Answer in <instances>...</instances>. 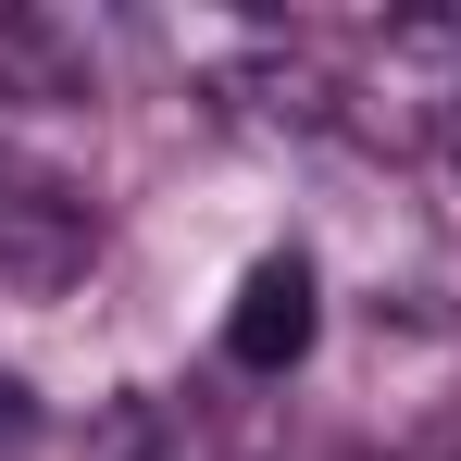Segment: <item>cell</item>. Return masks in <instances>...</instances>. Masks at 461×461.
I'll use <instances>...</instances> for the list:
<instances>
[{"instance_id": "1", "label": "cell", "mask_w": 461, "mask_h": 461, "mask_svg": "<svg viewBox=\"0 0 461 461\" xmlns=\"http://www.w3.org/2000/svg\"><path fill=\"white\" fill-rule=\"evenodd\" d=\"M87 249H100V212H87L63 175H38V162L0 150V275L13 287H76Z\"/></svg>"}, {"instance_id": "2", "label": "cell", "mask_w": 461, "mask_h": 461, "mask_svg": "<svg viewBox=\"0 0 461 461\" xmlns=\"http://www.w3.org/2000/svg\"><path fill=\"white\" fill-rule=\"evenodd\" d=\"M312 337H324V287H312V249H262L225 300V362L237 375H300Z\"/></svg>"}, {"instance_id": "3", "label": "cell", "mask_w": 461, "mask_h": 461, "mask_svg": "<svg viewBox=\"0 0 461 461\" xmlns=\"http://www.w3.org/2000/svg\"><path fill=\"white\" fill-rule=\"evenodd\" d=\"M449 187H461V113H449Z\"/></svg>"}]
</instances>
